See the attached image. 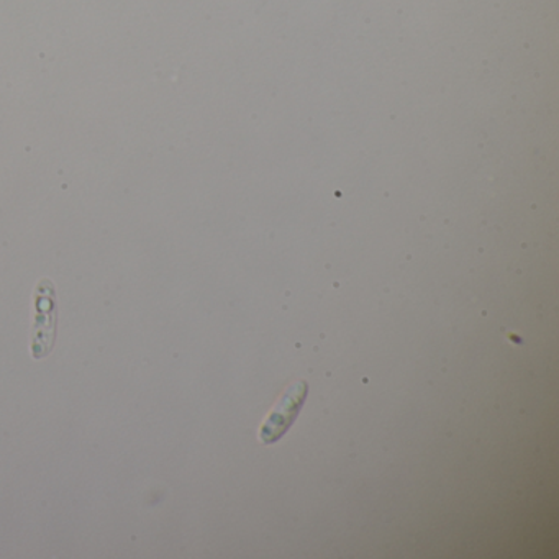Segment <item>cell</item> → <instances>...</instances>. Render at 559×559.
Wrapping results in <instances>:
<instances>
[{
    "mask_svg": "<svg viewBox=\"0 0 559 559\" xmlns=\"http://www.w3.org/2000/svg\"><path fill=\"white\" fill-rule=\"evenodd\" d=\"M309 385L306 381H297L284 392L283 397L277 402L274 411L271 412L267 420L264 421L261 428V441L264 444H273L289 430L290 425L296 420L300 407L307 397Z\"/></svg>",
    "mask_w": 559,
    "mask_h": 559,
    "instance_id": "2",
    "label": "cell"
},
{
    "mask_svg": "<svg viewBox=\"0 0 559 559\" xmlns=\"http://www.w3.org/2000/svg\"><path fill=\"white\" fill-rule=\"evenodd\" d=\"M35 322L32 330V356L44 359L53 352L58 332L57 286L44 277L34 290Z\"/></svg>",
    "mask_w": 559,
    "mask_h": 559,
    "instance_id": "1",
    "label": "cell"
}]
</instances>
